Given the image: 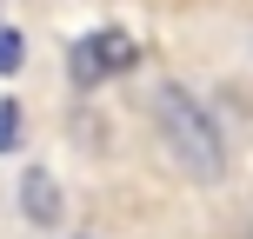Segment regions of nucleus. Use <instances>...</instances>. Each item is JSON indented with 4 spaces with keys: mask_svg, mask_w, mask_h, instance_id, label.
Segmentation results:
<instances>
[{
    "mask_svg": "<svg viewBox=\"0 0 253 239\" xmlns=\"http://www.w3.org/2000/svg\"><path fill=\"white\" fill-rule=\"evenodd\" d=\"M247 239H253V233H247Z\"/></svg>",
    "mask_w": 253,
    "mask_h": 239,
    "instance_id": "6",
    "label": "nucleus"
},
{
    "mask_svg": "<svg viewBox=\"0 0 253 239\" xmlns=\"http://www.w3.org/2000/svg\"><path fill=\"white\" fill-rule=\"evenodd\" d=\"M20 60H27V40L13 34V27H0V73H13Z\"/></svg>",
    "mask_w": 253,
    "mask_h": 239,
    "instance_id": "4",
    "label": "nucleus"
},
{
    "mask_svg": "<svg viewBox=\"0 0 253 239\" xmlns=\"http://www.w3.org/2000/svg\"><path fill=\"white\" fill-rule=\"evenodd\" d=\"M153 120H160V139H167V153L180 160V173H193L200 186H220V179H227V139H220V126L200 113L193 93L160 87V93H153Z\"/></svg>",
    "mask_w": 253,
    "mask_h": 239,
    "instance_id": "1",
    "label": "nucleus"
},
{
    "mask_svg": "<svg viewBox=\"0 0 253 239\" xmlns=\"http://www.w3.org/2000/svg\"><path fill=\"white\" fill-rule=\"evenodd\" d=\"M20 213L34 219V226H53V219H60V179H53L47 166H34V173L20 179Z\"/></svg>",
    "mask_w": 253,
    "mask_h": 239,
    "instance_id": "3",
    "label": "nucleus"
},
{
    "mask_svg": "<svg viewBox=\"0 0 253 239\" xmlns=\"http://www.w3.org/2000/svg\"><path fill=\"white\" fill-rule=\"evenodd\" d=\"M20 139V100H0V153H13Z\"/></svg>",
    "mask_w": 253,
    "mask_h": 239,
    "instance_id": "5",
    "label": "nucleus"
},
{
    "mask_svg": "<svg viewBox=\"0 0 253 239\" xmlns=\"http://www.w3.org/2000/svg\"><path fill=\"white\" fill-rule=\"evenodd\" d=\"M133 67H140V40L126 34V27H93L87 40L67 47V73H74V87H107V80H126Z\"/></svg>",
    "mask_w": 253,
    "mask_h": 239,
    "instance_id": "2",
    "label": "nucleus"
}]
</instances>
